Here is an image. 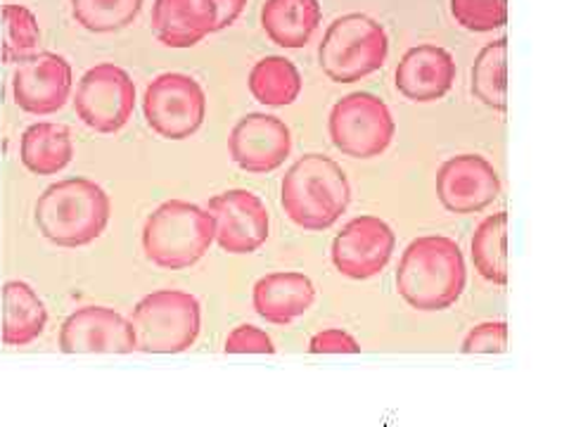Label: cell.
Listing matches in <instances>:
<instances>
[{
    "label": "cell",
    "instance_id": "15",
    "mask_svg": "<svg viewBox=\"0 0 569 427\" xmlns=\"http://www.w3.org/2000/svg\"><path fill=\"white\" fill-rule=\"evenodd\" d=\"M64 354H131L136 337L129 318L107 307L77 309L60 328Z\"/></svg>",
    "mask_w": 569,
    "mask_h": 427
},
{
    "label": "cell",
    "instance_id": "18",
    "mask_svg": "<svg viewBox=\"0 0 569 427\" xmlns=\"http://www.w3.org/2000/svg\"><path fill=\"white\" fill-rule=\"evenodd\" d=\"M316 299V288L309 276L297 271L269 274L257 280L252 292L254 311L276 326H288L305 316Z\"/></svg>",
    "mask_w": 569,
    "mask_h": 427
},
{
    "label": "cell",
    "instance_id": "13",
    "mask_svg": "<svg viewBox=\"0 0 569 427\" xmlns=\"http://www.w3.org/2000/svg\"><path fill=\"white\" fill-rule=\"evenodd\" d=\"M501 195L498 171L479 155L447 159L437 173V198L453 214H477Z\"/></svg>",
    "mask_w": 569,
    "mask_h": 427
},
{
    "label": "cell",
    "instance_id": "31",
    "mask_svg": "<svg viewBox=\"0 0 569 427\" xmlns=\"http://www.w3.org/2000/svg\"><path fill=\"white\" fill-rule=\"evenodd\" d=\"M213 6H217V10H219L217 31H221L238 20L247 6V0H213Z\"/></svg>",
    "mask_w": 569,
    "mask_h": 427
},
{
    "label": "cell",
    "instance_id": "6",
    "mask_svg": "<svg viewBox=\"0 0 569 427\" xmlns=\"http://www.w3.org/2000/svg\"><path fill=\"white\" fill-rule=\"evenodd\" d=\"M136 349L146 354H181L198 340L202 328L200 301L183 290H157L131 311Z\"/></svg>",
    "mask_w": 569,
    "mask_h": 427
},
{
    "label": "cell",
    "instance_id": "2",
    "mask_svg": "<svg viewBox=\"0 0 569 427\" xmlns=\"http://www.w3.org/2000/svg\"><path fill=\"white\" fill-rule=\"evenodd\" d=\"M351 202V186L345 169L326 155H305L284 173L280 205L305 230H326L340 221Z\"/></svg>",
    "mask_w": 569,
    "mask_h": 427
},
{
    "label": "cell",
    "instance_id": "16",
    "mask_svg": "<svg viewBox=\"0 0 569 427\" xmlns=\"http://www.w3.org/2000/svg\"><path fill=\"white\" fill-rule=\"evenodd\" d=\"M395 81L399 93L413 102H435L451 91L456 60L447 48L432 43L416 46L401 58Z\"/></svg>",
    "mask_w": 569,
    "mask_h": 427
},
{
    "label": "cell",
    "instance_id": "28",
    "mask_svg": "<svg viewBox=\"0 0 569 427\" xmlns=\"http://www.w3.org/2000/svg\"><path fill=\"white\" fill-rule=\"evenodd\" d=\"M508 349V326L503 320H489L477 326L462 340V354H503Z\"/></svg>",
    "mask_w": 569,
    "mask_h": 427
},
{
    "label": "cell",
    "instance_id": "24",
    "mask_svg": "<svg viewBox=\"0 0 569 427\" xmlns=\"http://www.w3.org/2000/svg\"><path fill=\"white\" fill-rule=\"evenodd\" d=\"M508 39L487 43L472 67V96L496 112L508 110Z\"/></svg>",
    "mask_w": 569,
    "mask_h": 427
},
{
    "label": "cell",
    "instance_id": "12",
    "mask_svg": "<svg viewBox=\"0 0 569 427\" xmlns=\"http://www.w3.org/2000/svg\"><path fill=\"white\" fill-rule=\"evenodd\" d=\"M71 64L58 52H36L17 62L12 75V98L20 110L46 117L58 112L71 96Z\"/></svg>",
    "mask_w": 569,
    "mask_h": 427
},
{
    "label": "cell",
    "instance_id": "11",
    "mask_svg": "<svg viewBox=\"0 0 569 427\" xmlns=\"http://www.w3.org/2000/svg\"><path fill=\"white\" fill-rule=\"evenodd\" d=\"M397 247L395 230L378 217L351 219L332 240L335 269L351 280H368L378 276Z\"/></svg>",
    "mask_w": 569,
    "mask_h": 427
},
{
    "label": "cell",
    "instance_id": "10",
    "mask_svg": "<svg viewBox=\"0 0 569 427\" xmlns=\"http://www.w3.org/2000/svg\"><path fill=\"white\" fill-rule=\"evenodd\" d=\"M213 240L228 255H252L269 240V211L254 192L236 188L213 195L207 205Z\"/></svg>",
    "mask_w": 569,
    "mask_h": 427
},
{
    "label": "cell",
    "instance_id": "23",
    "mask_svg": "<svg viewBox=\"0 0 569 427\" xmlns=\"http://www.w3.org/2000/svg\"><path fill=\"white\" fill-rule=\"evenodd\" d=\"M472 264L479 276L493 285L508 282V211L491 214L472 236Z\"/></svg>",
    "mask_w": 569,
    "mask_h": 427
},
{
    "label": "cell",
    "instance_id": "19",
    "mask_svg": "<svg viewBox=\"0 0 569 427\" xmlns=\"http://www.w3.org/2000/svg\"><path fill=\"white\" fill-rule=\"evenodd\" d=\"M323 12L318 0H266L261 27L269 39L288 50L305 48L316 33Z\"/></svg>",
    "mask_w": 569,
    "mask_h": 427
},
{
    "label": "cell",
    "instance_id": "9",
    "mask_svg": "<svg viewBox=\"0 0 569 427\" xmlns=\"http://www.w3.org/2000/svg\"><path fill=\"white\" fill-rule=\"evenodd\" d=\"M136 107V83L127 69L112 62L88 69L77 86L74 110L88 129L117 133L127 127Z\"/></svg>",
    "mask_w": 569,
    "mask_h": 427
},
{
    "label": "cell",
    "instance_id": "5",
    "mask_svg": "<svg viewBox=\"0 0 569 427\" xmlns=\"http://www.w3.org/2000/svg\"><path fill=\"white\" fill-rule=\"evenodd\" d=\"M389 39L385 27L363 12L337 17L318 48V62L335 83H353L385 67Z\"/></svg>",
    "mask_w": 569,
    "mask_h": 427
},
{
    "label": "cell",
    "instance_id": "4",
    "mask_svg": "<svg viewBox=\"0 0 569 427\" xmlns=\"http://www.w3.org/2000/svg\"><path fill=\"white\" fill-rule=\"evenodd\" d=\"M213 242V219L207 209L186 200L159 205L142 228V249L159 269H188Z\"/></svg>",
    "mask_w": 569,
    "mask_h": 427
},
{
    "label": "cell",
    "instance_id": "21",
    "mask_svg": "<svg viewBox=\"0 0 569 427\" xmlns=\"http://www.w3.org/2000/svg\"><path fill=\"white\" fill-rule=\"evenodd\" d=\"M74 157V142L62 123H31L20 140L22 165L36 176L60 173Z\"/></svg>",
    "mask_w": 569,
    "mask_h": 427
},
{
    "label": "cell",
    "instance_id": "20",
    "mask_svg": "<svg viewBox=\"0 0 569 427\" xmlns=\"http://www.w3.org/2000/svg\"><path fill=\"white\" fill-rule=\"evenodd\" d=\"M48 309L31 285L8 280L3 285V342L22 347L46 330Z\"/></svg>",
    "mask_w": 569,
    "mask_h": 427
},
{
    "label": "cell",
    "instance_id": "8",
    "mask_svg": "<svg viewBox=\"0 0 569 427\" xmlns=\"http://www.w3.org/2000/svg\"><path fill=\"white\" fill-rule=\"evenodd\" d=\"M142 112L150 129L167 140H186L198 133L207 117L204 88L188 75H159L142 96Z\"/></svg>",
    "mask_w": 569,
    "mask_h": 427
},
{
    "label": "cell",
    "instance_id": "7",
    "mask_svg": "<svg viewBox=\"0 0 569 427\" xmlns=\"http://www.w3.org/2000/svg\"><path fill=\"white\" fill-rule=\"evenodd\" d=\"M328 131L332 146L342 155L370 159L380 157L389 148L397 123L385 100L356 91L335 102L328 117Z\"/></svg>",
    "mask_w": 569,
    "mask_h": 427
},
{
    "label": "cell",
    "instance_id": "1",
    "mask_svg": "<svg viewBox=\"0 0 569 427\" xmlns=\"http://www.w3.org/2000/svg\"><path fill=\"white\" fill-rule=\"evenodd\" d=\"M466 259L460 245L443 236H425L403 249L397 269V290L408 307L441 311L456 305L466 290Z\"/></svg>",
    "mask_w": 569,
    "mask_h": 427
},
{
    "label": "cell",
    "instance_id": "29",
    "mask_svg": "<svg viewBox=\"0 0 569 427\" xmlns=\"http://www.w3.org/2000/svg\"><path fill=\"white\" fill-rule=\"evenodd\" d=\"M226 354H276L273 340L257 326H238L226 340Z\"/></svg>",
    "mask_w": 569,
    "mask_h": 427
},
{
    "label": "cell",
    "instance_id": "3",
    "mask_svg": "<svg viewBox=\"0 0 569 427\" xmlns=\"http://www.w3.org/2000/svg\"><path fill=\"white\" fill-rule=\"evenodd\" d=\"M110 198L88 178H64L36 200V226L58 247H83L98 240L110 224Z\"/></svg>",
    "mask_w": 569,
    "mask_h": 427
},
{
    "label": "cell",
    "instance_id": "22",
    "mask_svg": "<svg viewBox=\"0 0 569 427\" xmlns=\"http://www.w3.org/2000/svg\"><path fill=\"white\" fill-rule=\"evenodd\" d=\"M249 93L266 107L292 105L301 93V75L292 60L266 56L249 71Z\"/></svg>",
    "mask_w": 569,
    "mask_h": 427
},
{
    "label": "cell",
    "instance_id": "30",
    "mask_svg": "<svg viewBox=\"0 0 569 427\" xmlns=\"http://www.w3.org/2000/svg\"><path fill=\"white\" fill-rule=\"evenodd\" d=\"M309 351L311 354H359L361 347L349 332L340 328H330L311 337Z\"/></svg>",
    "mask_w": 569,
    "mask_h": 427
},
{
    "label": "cell",
    "instance_id": "17",
    "mask_svg": "<svg viewBox=\"0 0 569 427\" xmlns=\"http://www.w3.org/2000/svg\"><path fill=\"white\" fill-rule=\"evenodd\" d=\"M213 0H154L152 31L169 48H192L217 31Z\"/></svg>",
    "mask_w": 569,
    "mask_h": 427
},
{
    "label": "cell",
    "instance_id": "26",
    "mask_svg": "<svg viewBox=\"0 0 569 427\" xmlns=\"http://www.w3.org/2000/svg\"><path fill=\"white\" fill-rule=\"evenodd\" d=\"M41 29L36 14L24 8L10 3L3 8V62H22L39 52Z\"/></svg>",
    "mask_w": 569,
    "mask_h": 427
},
{
    "label": "cell",
    "instance_id": "27",
    "mask_svg": "<svg viewBox=\"0 0 569 427\" xmlns=\"http://www.w3.org/2000/svg\"><path fill=\"white\" fill-rule=\"evenodd\" d=\"M453 20L468 31L487 33L508 22V0H451Z\"/></svg>",
    "mask_w": 569,
    "mask_h": 427
},
{
    "label": "cell",
    "instance_id": "25",
    "mask_svg": "<svg viewBox=\"0 0 569 427\" xmlns=\"http://www.w3.org/2000/svg\"><path fill=\"white\" fill-rule=\"evenodd\" d=\"M74 20L93 33L127 29L142 8V0H69Z\"/></svg>",
    "mask_w": 569,
    "mask_h": 427
},
{
    "label": "cell",
    "instance_id": "14",
    "mask_svg": "<svg viewBox=\"0 0 569 427\" xmlns=\"http://www.w3.org/2000/svg\"><path fill=\"white\" fill-rule=\"evenodd\" d=\"M233 162L249 173L276 171L292 150L288 123L273 115L252 112L242 117L228 138Z\"/></svg>",
    "mask_w": 569,
    "mask_h": 427
}]
</instances>
